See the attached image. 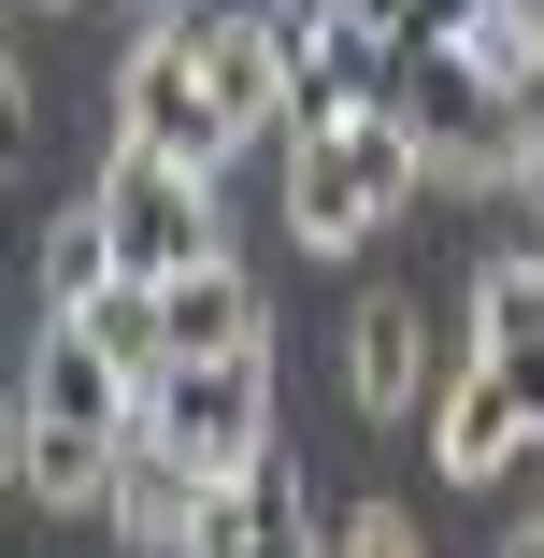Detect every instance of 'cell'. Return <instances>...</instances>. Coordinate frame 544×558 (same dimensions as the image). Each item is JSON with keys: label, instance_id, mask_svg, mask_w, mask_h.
I'll return each instance as SVG.
<instances>
[{"label": "cell", "instance_id": "8fae6325", "mask_svg": "<svg viewBox=\"0 0 544 558\" xmlns=\"http://www.w3.org/2000/svg\"><path fill=\"white\" fill-rule=\"evenodd\" d=\"M158 329H172V359H230V344H273V301L244 287V258H201L158 287Z\"/></svg>", "mask_w": 544, "mask_h": 558}, {"label": "cell", "instance_id": "5b68a950", "mask_svg": "<svg viewBox=\"0 0 544 558\" xmlns=\"http://www.w3.org/2000/svg\"><path fill=\"white\" fill-rule=\"evenodd\" d=\"M116 144H158V158H186V172H230L244 158V130H230V100H215V58H201V15H158L130 29V58H116Z\"/></svg>", "mask_w": 544, "mask_h": 558}, {"label": "cell", "instance_id": "7402d4cb", "mask_svg": "<svg viewBox=\"0 0 544 558\" xmlns=\"http://www.w3.org/2000/svg\"><path fill=\"white\" fill-rule=\"evenodd\" d=\"M516 558H530V544H516Z\"/></svg>", "mask_w": 544, "mask_h": 558}, {"label": "cell", "instance_id": "5bb4252c", "mask_svg": "<svg viewBox=\"0 0 544 558\" xmlns=\"http://www.w3.org/2000/svg\"><path fill=\"white\" fill-rule=\"evenodd\" d=\"M501 86H544V0H473V29H459Z\"/></svg>", "mask_w": 544, "mask_h": 558}, {"label": "cell", "instance_id": "9a60e30c", "mask_svg": "<svg viewBox=\"0 0 544 558\" xmlns=\"http://www.w3.org/2000/svg\"><path fill=\"white\" fill-rule=\"evenodd\" d=\"M330 558H430V530L401 501H359V515H330Z\"/></svg>", "mask_w": 544, "mask_h": 558}, {"label": "cell", "instance_id": "2e32d148", "mask_svg": "<svg viewBox=\"0 0 544 558\" xmlns=\"http://www.w3.org/2000/svg\"><path fill=\"white\" fill-rule=\"evenodd\" d=\"M15 144H29V72H15V44H0V172H15Z\"/></svg>", "mask_w": 544, "mask_h": 558}, {"label": "cell", "instance_id": "277c9868", "mask_svg": "<svg viewBox=\"0 0 544 558\" xmlns=\"http://www.w3.org/2000/svg\"><path fill=\"white\" fill-rule=\"evenodd\" d=\"M144 444L186 459L201 487H244L273 459V344H230V359H172L144 387Z\"/></svg>", "mask_w": 544, "mask_h": 558}, {"label": "cell", "instance_id": "6da1fadb", "mask_svg": "<svg viewBox=\"0 0 544 558\" xmlns=\"http://www.w3.org/2000/svg\"><path fill=\"white\" fill-rule=\"evenodd\" d=\"M130 444H144V387L86 344L72 315H44V344H29V444H15V487L44 515H100L130 473Z\"/></svg>", "mask_w": 544, "mask_h": 558}, {"label": "cell", "instance_id": "30bf717a", "mask_svg": "<svg viewBox=\"0 0 544 558\" xmlns=\"http://www.w3.org/2000/svg\"><path fill=\"white\" fill-rule=\"evenodd\" d=\"M116 544L130 558H201V515H215V487L186 473V459H158V444H130V473H116Z\"/></svg>", "mask_w": 544, "mask_h": 558}, {"label": "cell", "instance_id": "8992f818", "mask_svg": "<svg viewBox=\"0 0 544 558\" xmlns=\"http://www.w3.org/2000/svg\"><path fill=\"white\" fill-rule=\"evenodd\" d=\"M86 201H100V230H116V272H144V287L230 258V244H215V172H186L158 144H100V186Z\"/></svg>", "mask_w": 544, "mask_h": 558}, {"label": "cell", "instance_id": "44dd1931", "mask_svg": "<svg viewBox=\"0 0 544 558\" xmlns=\"http://www.w3.org/2000/svg\"><path fill=\"white\" fill-rule=\"evenodd\" d=\"M0 373H15V344H0Z\"/></svg>", "mask_w": 544, "mask_h": 558}, {"label": "cell", "instance_id": "ffe728a7", "mask_svg": "<svg viewBox=\"0 0 544 558\" xmlns=\"http://www.w3.org/2000/svg\"><path fill=\"white\" fill-rule=\"evenodd\" d=\"M15 15H29V0H0V44H15Z\"/></svg>", "mask_w": 544, "mask_h": 558}, {"label": "cell", "instance_id": "9c48e42d", "mask_svg": "<svg viewBox=\"0 0 544 558\" xmlns=\"http://www.w3.org/2000/svg\"><path fill=\"white\" fill-rule=\"evenodd\" d=\"M530 459V401H516V373L501 359H459L445 387H430V473L445 487H501Z\"/></svg>", "mask_w": 544, "mask_h": 558}, {"label": "cell", "instance_id": "e0dca14e", "mask_svg": "<svg viewBox=\"0 0 544 558\" xmlns=\"http://www.w3.org/2000/svg\"><path fill=\"white\" fill-rule=\"evenodd\" d=\"M330 15H373V29H401V44H415V15H430V0H330Z\"/></svg>", "mask_w": 544, "mask_h": 558}, {"label": "cell", "instance_id": "7a4b0ae2", "mask_svg": "<svg viewBox=\"0 0 544 558\" xmlns=\"http://www.w3.org/2000/svg\"><path fill=\"white\" fill-rule=\"evenodd\" d=\"M430 201V158L401 116H344V130H287V244L301 258H359L373 230Z\"/></svg>", "mask_w": 544, "mask_h": 558}, {"label": "cell", "instance_id": "3957f363", "mask_svg": "<svg viewBox=\"0 0 544 558\" xmlns=\"http://www.w3.org/2000/svg\"><path fill=\"white\" fill-rule=\"evenodd\" d=\"M401 130H415V158H430V186H516V158H530V86H501L473 44H415V72H401Z\"/></svg>", "mask_w": 544, "mask_h": 558}, {"label": "cell", "instance_id": "4fadbf2b", "mask_svg": "<svg viewBox=\"0 0 544 558\" xmlns=\"http://www.w3.org/2000/svg\"><path fill=\"white\" fill-rule=\"evenodd\" d=\"M100 287H116V230H100V201H72L44 230V315H86Z\"/></svg>", "mask_w": 544, "mask_h": 558}, {"label": "cell", "instance_id": "ac0fdd59", "mask_svg": "<svg viewBox=\"0 0 544 558\" xmlns=\"http://www.w3.org/2000/svg\"><path fill=\"white\" fill-rule=\"evenodd\" d=\"M516 215L544 230V130H530V158H516Z\"/></svg>", "mask_w": 544, "mask_h": 558}, {"label": "cell", "instance_id": "d6986e66", "mask_svg": "<svg viewBox=\"0 0 544 558\" xmlns=\"http://www.w3.org/2000/svg\"><path fill=\"white\" fill-rule=\"evenodd\" d=\"M516 544H530V558H544V501H530V530H516Z\"/></svg>", "mask_w": 544, "mask_h": 558}, {"label": "cell", "instance_id": "ba28073f", "mask_svg": "<svg viewBox=\"0 0 544 558\" xmlns=\"http://www.w3.org/2000/svg\"><path fill=\"white\" fill-rule=\"evenodd\" d=\"M401 72H415V44H401V29H373V15H315L287 130H344V116H401Z\"/></svg>", "mask_w": 544, "mask_h": 558}, {"label": "cell", "instance_id": "52a82bcc", "mask_svg": "<svg viewBox=\"0 0 544 558\" xmlns=\"http://www.w3.org/2000/svg\"><path fill=\"white\" fill-rule=\"evenodd\" d=\"M330 373H344V401L359 415H430V301L415 287H373V301H344V329H330Z\"/></svg>", "mask_w": 544, "mask_h": 558}, {"label": "cell", "instance_id": "7c38bea8", "mask_svg": "<svg viewBox=\"0 0 544 558\" xmlns=\"http://www.w3.org/2000/svg\"><path fill=\"white\" fill-rule=\"evenodd\" d=\"M459 329H473L459 359H516V344H544V244H501V258H473V287H459Z\"/></svg>", "mask_w": 544, "mask_h": 558}]
</instances>
